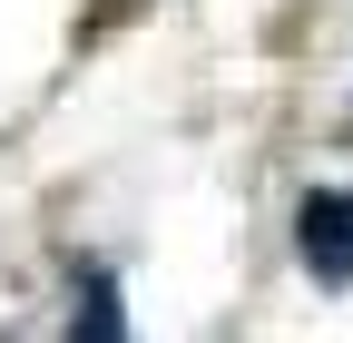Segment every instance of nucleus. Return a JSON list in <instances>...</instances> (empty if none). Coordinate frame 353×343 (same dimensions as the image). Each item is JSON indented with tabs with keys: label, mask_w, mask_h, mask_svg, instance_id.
<instances>
[{
	"label": "nucleus",
	"mask_w": 353,
	"mask_h": 343,
	"mask_svg": "<svg viewBox=\"0 0 353 343\" xmlns=\"http://www.w3.org/2000/svg\"><path fill=\"white\" fill-rule=\"evenodd\" d=\"M294 245H304V265H314L324 284L353 275V187L343 196H304L294 206Z\"/></svg>",
	"instance_id": "obj_1"
},
{
	"label": "nucleus",
	"mask_w": 353,
	"mask_h": 343,
	"mask_svg": "<svg viewBox=\"0 0 353 343\" xmlns=\"http://www.w3.org/2000/svg\"><path fill=\"white\" fill-rule=\"evenodd\" d=\"M118 10H138V0H99V20H118Z\"/></svg>",
	"instance_id": "obj_3"
},
{
	"label": "nucleus",
	"mask_w": 353,
	"mask_h": 343,
	"mask_svg": "<svg viewBox=\"0 0 353 343\" xmlns=\"http://www.w3.org/2000/svg\"><path fill=\"white\" fill-rule=\"evenodd\" d=\"M118 333H128L118 284H108V275H88V284H79V343H118Z\"/></svg>",
	"instance_id": "obj_2"
}]
</instances>
